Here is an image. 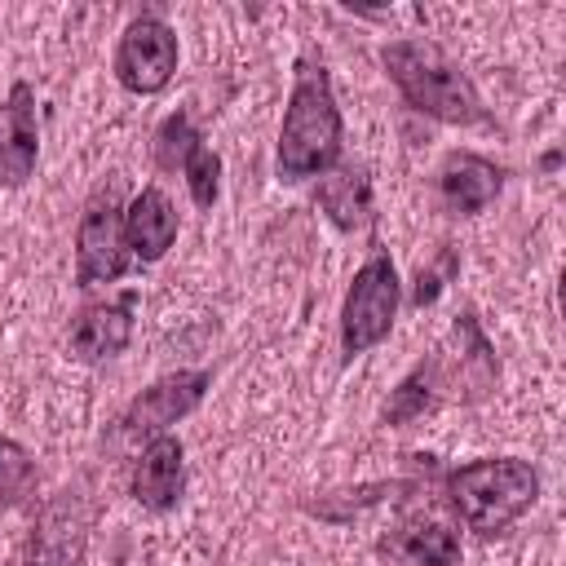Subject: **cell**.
<instances>
[{
  "mask_svg": "<svg viewBox=\"0 0 566 566\" xmlns=\"http://www.w3.org/2000/svg\"><path fill=\"white\" fill-rule=\"evenodd\" d=\"M314 199H318V208L327 212V221L340 226V230H358V226L371 221V181H367V172L354 168V164H340V168L323 172Z\"/></svg>",
  "mask_w": 566,
  "mask_h": 566,
  "instance_id": "cell-14",
  "label": "cell"
},
{
  "mask_svg": "<svg viewBox=\"0 0 566 566\" xmlns=\"http://www.w3.org/2000/svg\"><path fill=\"white\" fill-rule=\"evenodd\" d=\"M88 522L93 517H88L84 495H75V491L53 495L35 517V531L27 544V566H80L84 544H88Z\"/></svg>",
  "mask_w": 566,
  "mask_h": 566,
  "instance_id": "cell-7",
  "label": "cell"
},
{
  "mask_svg": "<svg viewBox=\"0 0 566 566\" xmlns=\"http://www.w3.org/2000/svg\"><path fill=\"white\" fill-rule=\"evenodd\" d=\"M455 340H460V363H455V394L460 398H486L491 394V385H495V376H500V367H495V349L486 345V336L478 332V323H473V314H460V323H455Z\"/></svg>",
  "mask_w": 566,
  "mask_h": 566,
  "instance_id": "cell-15",
  "label": "cell"
},
{
  "mask_svg": "<svg viewBox=\"0 0 566 566\" xmlns=\"http://www.w3.org/2000/svg\"><path fill=\"white\" fill-rule=\"evenodd\" d=\"M35 482V464L31 455L13 442V438H0V500H18L27 495Z\"/></svg>",
  "mask_w": 566,
  "mask_h": 566,
  "instance_id": "cell-20",
  "label": "cell"
},
{
  "mask_svg": "<svg viewBox=\"0 0 566 566\" xmlns=\"http://www.w3.org/2000/svg\"><path fill=\"white\" fill-rule=\"evenodd\" d=\"M398 314V270L389 261V252H376L358 265L349 292H345V310H340V349L345 358L367 354L371 345H380L394 327Z\"/></svg>",
  "mask_w": 566,
  "mask_h": 566,
  "instance_id": "cell-4",
  "label": "cell"
},
{
  "mask_svg": "<svg viewBox=\"0 0 566 566\" xmlns=\"http://www.w3.org/2000/svg\"><path fill=\"white\" fill-rule=\"evenodd\" d=\"M186 186H190V199L199 203V208H212L217 203V190H221V159H217V150L212 146H195L190 150V159H186Z\"/></svg>",
  "mask_w": 566,
  "mask_h": 566,
  "instance_id": "cell-19",
  "label": "cell"
},
{
  "mask_svg": "<svg viewBox=\"0 0 566 566\" xmlns=\"http://www.w3.org/2000/svg\"><path fill=\"white\" fill-rule=\"evenodd\" d=\"M177 71V35L159 18L128 22L115 49V75L128 93H159Z\"/></svg>",
  "mask_w": 566,
  "mask_h": 566,
  "instance_id": "cell-6",
  "label": "cell"
},
{
  "mask_svg": "<svg viewBox=\"0 0 566 566\" xmlns=\"http://www.w3.org/2000/svg\"><path fill=\"white\" fill-rule=\"evenodd\" d=\"M447 491H451V504L460 509L469 531L495 535L535 504L539 473L526 460H513V455L473 460V464H464L447 478Z\"/></svg>",
  "mask_w": 566,
  "mask_h": 566,
  "instance_id": "cell-3",
  "label": "cell"
},
{
  "mask_svg": "<svg viewBox=\"0 0 566 566\" xmlns=\"http://www.w3.org/2000/svg\"><path fill=\"white\" fill-rule=\"evenodd\" d=\"M128 296L124 301H115V305H88L75 323H71V354L75 358H111V354H119L124 345H128V336H133V318H128Z\"/></svg>",
  "mask_w": 566,
  "mask_h": 566,
  "instance_id": "cell-13",
  "label": "cell"
},
{
  "mask_svg": "<svg viewBox=\"0 0 566 566\" xmlns=\"http://www.w3.org/2000/svg\"><path fill=\"white\" fill-rule=\"evenodd\" d=\"M177 239V208L159 186H146L124 208V243L137 261H159Z\"/></svg>",
  "mask_w": 566,
  "mask_h": 566,
  "instance_id": "cell-11",
  "label": "cell"
},
{
  "mask_svg": "<svg viewBox=\"0 0 566 566\" xmlns=\"http://www.w3.org/2000/svg\"><path fill=\"white\" fill-rule=\"evenodd\" d=\"M500 186H504V172H500L491 159L473 155V150H451V155L442 159L438 190H442V203H447L451 212H460V217L482 212V208L500 195Z\"/></svg>",
  "mask_w": 566,
  "mask_h": 566,
  "instance_id": "cell-10",
  "label": "cell"
},
{
  "mask_svg": "<svg viewBox=\"0 0 566 566\" xmlns=\"http://www.w3.org/2000/svg\"><path fill=\"white\" fill-rule=\"evenodd\" d=\"M385 553H394L411 566H455L460 562V539L442 522H411L385 544Z\"/></svg>",
  "mask_w": 566,
  "mask_h": 566,
  "instance_id": "cell-16",
  "label": "cell"
},
{
  "mask_svg": "<svg viewBox=\"0 0 566 566\" xmlns=\"http://www.w3.org/2000/svg\"><path fill=\"white\" fill-rule=\"evenodd\" d=\"M212 385L208 371H172L164 380H155L150 389H142L128 411H124V438H159L168 424H177L186 411L199 407L203 389Z\"/></svg>",
  "mask_w": 566,
  "mask_h": 566,
  "instance_id": "cell-8",
  "label": "cell"
},
{
  "mask_svg": "<svg viewBox=\"0 0 566 566\" xmlns=\"http://www.w3.org/2000/svg\"><path fill=\"white\" fill-rule=\"evenodd\" d=\"M40 133H35V97L31 84H13L0 102V186H22L35 172Z\"/></svg>",
  "mask_w": 566,
  "mask_h": 566,
  "instance_id": "cell-9",
  "label": "cell"
},
{
  "mask_svg": "<svg viewBox=\"0 0 566 566\" xmlns=\"http://www.w3.org/2000/svg\"><path fill=\"white\" fill-rule=\"evenodd\" d=\"M133 495L146 509H172L181 495V442L172 433L150 438V447L142 451L137 469H133Z\"/></svg>",
  "mask_w": 566,
  "mask_h": 566,
  "instance_id": "cell-12",
  "label": "cell"
},
{
  "mask_svg": "<svg viewBox=\"0 0 566 566\" xmlns=\"http://www.w3.org/2000/svg\"><path fill=\"white\" fill-rule=\"evenodd\" d=\"M128 270V243H124V208H119V181L102 186L75 230V279L84 287L111 283Z\"/></svg>",
  "mask_w": 566,
  "mask_h": 566,
  "instance_id": "cell-5",
  "label": "cell"
},
{
  "mask_svg": "<svg viewBox=\"0 0 566 566\" xmlns=\"http://www.w3.org/2000/svg\"><path fill=\"white\" fill-rule=\"evenodd\" d=\"M438 380H442V358L429 354V358L394 389V398L385 402V424H407V420L424 416V411L438 402Z\"/></svg>",
  "mask_w": 566,
  "mask_h": 566,
  "instance_id": "cell-17",
  "label": "cell"
},
{
  "mask_svg": "<svg viewBox=\"0 0 566 566\" xmlns=\"http://www.w3.org/2000/svg\"><path fill=\"white\" fill-rule=\"evenodd\" d=\"M455 274V252L447 248L442 256H438V265H429V270H420V279H416V292H411V305H433L438 301V292L447 287V279Z\"/></svg>",
  "mask_w": 566,
  "mask_h": 566,
  "instance_id": "cell-21",
  "label": "cell"
},
{
  "mask_svg": "<svg viewBox=\"0 0 566 566\" xmlns=\"http://www.w3.org/2000/svg\"><path fill=\"white\" fill-rule=\"evenodd\" d=\"M195 146H199V133H195V124L177 111V115H168V119L159 124V133H155V164H159L164 172H177V168H186V159H190Z\"/></svg>",
  "mask_w": 566,
  "mask_h": 566,
  "instance_id": "cell-18",
  "label": "cell"
},
{
  "mask_svg": "<svg viewBox=\"0 0 566 566\" xmlns=\"http://www.w3.org/2000/svg\"><path fill=\"white\" fill-rule=\"evenodd\" d=\"M385 66H389V80L398 84V93L442 119V124H482L486 119V106L478 97V88L469 84V75L429 40H398L385 49Z\"/></svg>",
  "mask_w": 566,
  "mask_h": 566,
  "instance_id": "cell-2",
  "label": "cell"
},
{
  "mask_svg": "<svg viewBox=\"0 0 566 566\" xmlns=\"http://www.w3.org/2000/svg\"><path fill=\"white\" fill-rule=\"evenodd\" d=\"M340 155V111L323 62H301L279 128V172L287 181L327 172Z\"/></svg>",
  "mask_w": 566,
  "mask_h": 566,
  "instance_id": "cell-1",
  "label": "cell"
}]
</instances>
